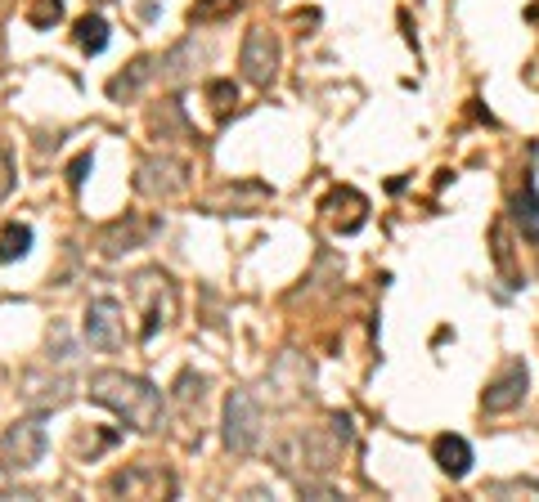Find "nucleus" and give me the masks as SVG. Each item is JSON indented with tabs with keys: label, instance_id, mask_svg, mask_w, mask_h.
Returning <instances> with one entry per match:
<instances>
[{
	"label": "nucleus",
	"instance_id": "obj_15",
	"mask_svg": "<svg viewBox=\"0 0 539 502\" xmlns=\"http://www.w3.org/2000/svg\"><path fill=\"white\" fill-rule=\"evenodd\" d=\"M207 95L216 99V113H229V104L238 99V90H234V81H211V86H207Z\"/></svg>",
	"mask_w": 539,
	"mask_h": 502
},
{
	"label": "nucleus",
	"instance_id": "obj_10",
	"mask_svg": "<svg viewBox=\"0 0 539 502\" xmlns=\"http://www.w3.org/2000/svg\"><path fill=\"white\" fill-rule=\"evenodd\" d=\"M77 46H81L86 55H99V50L108 46V23H104L99 14H86V19L77 23Z\"/></svg>",
	"mask_w": 539,
	"mask_h": 502
},
{
	"label": "nucleus",
	"instance_id": "obj_5",
	"mask_svg": "<svg viewBox=\"0 0 539 502\" xmlns=\"http://www.w3.org/2000/svg\"><path fill=\"white\" fill-rule=\"evenodd\" d=\"M86 341L95 350H122L126 345V319L113 296H99L86 305Z\"/></svg>",
	"mask_w": 539,
	"mask_h": 502
},
{
	"label": "nucleus",
	"instance_id": "obj_3",
	"mask_svg": "<svg viewBox=\"0 0 539 502\" xmlns=\"http://www.w3.org/2000/svg\"><path fill=\"white\" fill-rule=\"evenodd\" d=\"M238 68L252 86H270L279 77V41L270 28H252L243 37V55H238Z\"/></svg>",
	"mask_w": 539,
	"mask_h": 502
},
{
	"label": "nucleus",
	"instance_id": "obj_7",
	"mask_svg": "<svg viewBox=\"0 0 539 502\" xmlns=\"http://www.w3.org/2000/svg\"><path fill=\"white\" fill-rule=\"evenodd\" d=\"M436 462H441L445 475L463 480V475L472 471V444H467L463 435H441V439H436Z\"/></svg>",
	"mask_w": 539,
	"mask_h": 502
},
{
	"label": "nucleus",
	"instance_id": "obj_12",
	"mask_svg": "<svg viewBox=\"0 0 539 502\" xmlns=\"http://www.w3.org/2000/svg\"><path fill=\"white\" fill-rule=\"evenodd\" d=\"M153 480H158V489H162V493H171V480H167V475H153ZM140 484H144V471H122V475H113V480H108V489H113V493H140Z\"/></svg>",
	"mask_w": 539,
	"mask_h": 502
},
{
	"label": "nucleus",
	"instance_id": "obj_16",
	"mask_svg": "<svg viewBox=\"0 0 539 502\" xmlns=\"http://www.w3.org/2000/svg\"><path fill=\"white\" fill-rule=\"evenodd\" d=\"M90 166H95V157H90V153H81V157L68 166V184H73V189H81V184H86V175H90Z\"/></svg>",
	"mask_w": 539,
	"mask_h": 502
},
{
	"label": "nucleus",
	"instance_id": "obj_2",
	"mask_svg": "<svg viewBox=\"0 0 539 502\" xmlns=\"http://www.w3.org/2000/svg\"><path fill=\"white\" fill-rule=\"evenodd\" d=\"M46 444L50 439H46L41 417H23V421L5 426V435H0V462L14 466V471H28V466H37L46 457Z\"/></svg>",
	"mask_w": 539,
	"mask_h": 502
},
{
	"label": "nucleus",
	"instance_id": "obj_4",
	"mask_svg": "<svg viewBox=\"0 0 539 502\" xmlns=\"http://www.w3.org/2000/svg\"><path fill=\"white\" fill-rule=\"evenodd\" d=\"M261 439V408L247 390H234L225 399V444L234 453H252Z\"/></svg>",
	"mask_w": 539,
	"mask_h": 502
},
{
	"label": "nucleus",
	"instance_id": "obj_9",
	"mask_svg": "<svg viewBox=\"0 0 539 502\" xmlns=\"http://www.w3.org/2000/svg\"><path fill=\"white\" fill-rule=\"evenodd\" d=\"M32 247V229L28 225H5V234H0V260H23Z\"/></svg>",
	"mask_w": 539,
	"mask_h": 502
},
{
	"label": "nucleus",
	"instance_id": "obj_6",
	"mask_svg": "<svg viewBox=\"0 0 539 502\" xmlns=\"http://www.w3.org/2000/svg\"><path fill=\"white\" fill-rule=\"evenodd\" d=\"M526 386H530V372H526L521 359H512V363L485 386L481 408H485V413H508V408H517V404L526 399Z\"/></svg>",
	"mask_w": 539,
	"mask_h": 502
},
{
	"label": "nucleus",
	"instance_id": "obj_13",
	"mask_svg": "<svg viewBox=\"0 0 539 502\" xmlns=\"http://www.w3.org/2000/svg\"><path fill=\"white\" fill-rule=\"evenodd\" d=\"M59 19H64V0H32V10H28L32 28H55Z\"/></svg>",
	"mask_w": 539,
	"mask_h": 502
},
{
	"label": "nucleus",
	"instance_id": "obj_8",
	"mask_svg": "<svg viewBox=\"0 0 539 502\" xmlns=\"http://www.w3.org/2000/svg\"><path fill=\"white\" fill-rule=\"evenodd\" d=\"M512 216H517V225H521L530 238H539V193H535V180H526V189L517 193Z\"/></svg>",
	"mask_w": 539,
	"mask_h": 502
},
{
	"label": "nucleus",
	"instance_id": "obj_14",
	"mask_svg": "<svg viewBox=\"0 0 539 502\" xmlns=\"http://www.w3.org/2000/svg\"><path fill=\"white\" fill-rule=\"evenodd\" d=\"M238 10V0H202V5L189 10V23H211V19H225Z\"/></svg>",
	"mask_w": 539,
	"mask_h": 502
},
{
	"label": "nucleus",
	"instance_id": "obj_1",
	"mask_svg": "<svg viewBox=\"0 0 539 502\" xmlns=\"http://www.w3.org/2000/svg\"><path fill=\"white\" fill-rule=\"evenodd\" d=\"M86 390H90V399H95V404L113 408V413H117L131 430H140V435H149V430H158V426H162V413H167L162 390H158L153 381L135 377V372H117V368L90 372Z\"/></svg>",
	"mask_w": 539,
	"mask_h": 502
},
{
	"label": "nucleus",
	"instance_id": "obj_11",
	"mask_svg": "<svg viewBox=\"0 0 539 502\" xmlns=\"http://www.w3.org/2000/svg\"><path fill=\"white\" fill-rule=\"evenodd\" d=\"M153 72H158V68H153V59H140L131 72H122V77H113V81H108V95H113V99H122V95H135V90H140V86H144Z\"/></svg>",
	"mask_w": 539,
	"mask_h": 502
}]
</instances>
